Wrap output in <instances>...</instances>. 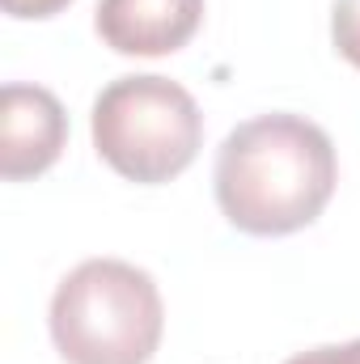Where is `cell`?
Instances as JSON below:
<instances>
[{"mask_svg": "<svg viewBox=\"0 0 360 364\" xmlns=\"http://www.w3.org/2000/svg\"><path fill=\"white\" fill-rule=\"evenodd\" d=\"M339 161L331 136L305 114L271 110L238 123L216 153V203L250 237H284L322 216Z\"/></svg>", "mask_w": 360, "mask_h": 364, "instance_id": "obj_1", "label": "cell"}, {"mask_svg": "<svg viewBox=\"0 0 360 364\" xmlns=\"http://www.w3.org/2000/svg\"><path fill=\"white\" fill-rule=\"evenodd\" d=\"M47 322L68 364H149L166 331V305L144 267L85 259L60 279Z\"/></svg>", "mask_w": 360, "mask_h": 364, "instance_id": "obj_2", "label": "cell"}, {"mask_svg": "<svg viewBox=\"0 0 360 364\" xmlns=\"http://www.w3.org/2000/svg\"><path fill=\"white\" fill-rule=\"evenodd\" d=\"M93 149L127 182L157 186L199 157L203 114L179 81L140 73L119 77L93 97Z\"/></svg>", "mask_w": 360, "mask_h": 364, "instance_id": "obj_3", "label": "cell"}, {"mask_svg": "<svg viewBox=\"0 0 360 364\" xmlns=\"http://www.w3.org/2000/svg\"><path fill=\"white\" fill-rule=\"evenodd\" d=\"M68 144V114L43 85L9 81L0 90V174L26 182L47 174Z\"/></svg>", "mask_w": 360, "mask_h": 364, "instance_id": "obj_4", "label": "cell"}, {"mask_svg": "<svg viewBox=\"0 0 360 364\" xmlns=\"http://www.w3.org/2000/svg\"><path fill=\"white\" fill-rule=\"evenodd\" d=\"M203 0H97V38L119 55H170L195 38Z\"/></svg>", "mask_w": 360, "mask_h": 364, "instance_id": "obj_5", "label": "cell"}, {"mask_svg": "<svg viewBox=\"0 0 360 364\" xmlns=\"http://www.w3.org/2000/svg\"><path fill=\"white\" fill-rule=\"evenodd\" d=\"M331 38H335V51L360 68V0H335L331 4Z\"/></svg>", "mask_w": 360, "mask_h": 364, "instance_id": "obj_6", "label": "cell"}, {"mask_svg": "<svg viewBox=\"0 0 360 364\" xmlns=\"http://www.w3.org/2000/svg\"><path fill=\"white\" fill-rule=\"evenodd\" d=\"M284 364H360V339L352 343H331V348H314V352H301Z\"/></svg>", "mask_w": 360, "mask_h": 364, "instance_id": "obj_7", "label": "cell"}, {"mask_svg": "<svg viewBox=\"0 0 360 364\" xmlns=\"http://www.w3.org/2000/svg\"><path fill=\"white\" fill-rule=\"evenodd\" d=\"M0 4H4V13L17 17V21H43V17L64 13L73 0H0Z\"/></svg>", "mask_w": 360, "mask_h": 364, "instance_id": "obj_8", "label": "cell"}]
</instances>
